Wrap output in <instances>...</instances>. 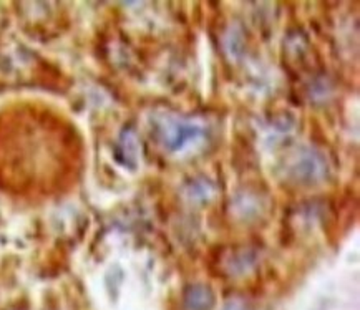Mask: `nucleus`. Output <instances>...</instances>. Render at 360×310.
I'll return each instance as SVG.
<instances>
[{"label": "nucleus", "instance_id": "1", "mask_svg": "<svg viewBox=\"0 0 360 310\" xmlns=\"http://www.w3.org/2000/svg\"><path fill=\"white\" fill-rule=\"evenodd\" d=\"M205 131L201 124L189 120L169 118L163 127V141L172 151H178L188 145L200 141Z\"/></svg>", "mask_w": 360, "mask_h": 310}, {"label": "nucleus", "instance_id": "2", "mask_svg": "<svg viewBox=\"0 0 360 310\" xmlns=\"http://www.w3.org/2000/svg\"><path fill=\"white\" fill-rule=\"evenodd\" d=\"M184 305L188 310H211L214 305V295L206 285H189L184 292Z\"/></svg>", "mask_w": 360, "mask_h": 310}, {"label": "nucleus", "instance_id": "3", "mask_svg": "<svg viewBox=\"0 0 360 310\" xmlns=\"http://www.w3.org/2000/svg\"><path fill=\"white\" fill-rule=\"evenodd\" d=\"M297 173L301 179H309V181L319 179L324 173V160L316 153H304L297 163Z\"/></svg>", "mask_w": 360, "mask_h": 310}, {"label": "nucleus", "instance_id": "4", "mask_svg": "<svg viewBox=\"0 0 360 310\" xmlns=\"http://www.w3.org/2000/svg\"><path fill=\"white\" fill-rule=\"evenodd\" d=\"M223 310H249V309H248L246 302H243V300H239V299H233L224 305Z\"/></svg>", "mask_w": 360, "mask_h": 310}]
</instances>
